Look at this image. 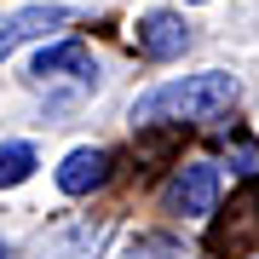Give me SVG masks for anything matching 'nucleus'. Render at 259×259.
Masks as SVG:
<instances>
[{"label":"nucleus","mask_w":259,"mask_h":259,"mask_svg":"<svg viewBox=\"0 0 259 259\" xmlns=\"http://www.w3.org/2000/svg\"><path fill=\"white\" fill-rule=\"evenodd\" d=\"M236 75L225 69H202V75H179V81H161L133 104V127H196V121H213L219 110L236 104Z\"/></svg>","instance_id":"obj_1"},{"label":"nucleus","mask_w":259,"mask_h":259,"mask_svg":"<svg viewBox=\"0 0 259 259\" xmlns=\"http://www.w3.org/2000/svg\"><path fill=\"white\" fill-rule=\"evenodd\" d=\"M29 87H40V93H58L64 104H75L81 93H93L98 87V58L87 40H52V47L35 52V64H29Z\"/></svg>","instance_id":"obj_2"},{"label":"nucleus","mask_w":259,"mask_h":259,"mask_svg":"<svg viewBox=\"0 0 259 259\" xmlns=\"http://www.w3.org/2000/svg\"><path fill=\"white\" fill-rule=\"evenodd\" d=\"M213 202H219V167L213 161H185L161 185V207L179 213V219H207Z\"/></svg>","instance_id":"obj_3"},{"label":"nucleus","mask_w":259,"mask_h":259,"mask_svg":"<svg viewBox=\"0 0 259 259\" xmlns=\"http://www.w3.org/2000/svg\"><path fill=\"white\" fill-rule=\"evenodd\" d=\"M69 18H75L69 6H18V12H0V64H6L23 40H47V35H58Z\"/></svg>","instance_id":"obj_4"},{"label":"nucleus","mask_w":259,"mask_h":259,"mask_svg":"<svg viewBox=\"0 0 259 259\" xmlns=\"http://www.w3.org/2000/svg\"><path fill=\"white\" fill-rule=\"evenodd\" d=\"M139 52L150 64H167V58H185L190 52V23L179 12H144L139 18Z\"/></svg>","instance_id":"obj_5"},{"label":"nucleus","mask_w":259,"mask_h":259,"mask_svg":"<svg viewBox=\"0 0 259 259\" xmlns=\"http://www.w3.org/2000/svg\"><path fill=\"white\" fill-rule=\"evenodd\" d=\"M58 190L64 196H93L98 185H110V150H98V144H81V150H69L64 161H58Z\"/></svg>","instance_id":"obj_6"},{"label":"nucleus","mask_w":259,"mask_h":259,"mask_svg":"<svg viewBox=\"0 0 259 259\" xmlns=\"http://www.w3.org/2000/svg\"><path fill=\"white\" fill-rule=\"evenodd\" d=\"M29 173H35V144H23V139L0 144V190H18Z\"/></svg>","instance_id":"obj_7"},{"label":"nucleus","mask_w":259,"mask_h":259,"mask_svg":"<svg viewBox=\"0 0 259 259\" xmlns=\"http://www.w3.org/2000/svg\"><path fill=\"white\" fill-rule=\"evenodd\" d=\"M196 6H202V0H196Z\"/></svg>","instance_id":"obj_8"}]
</instances>
